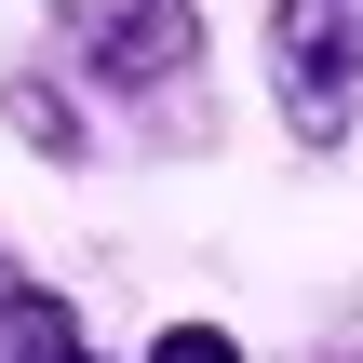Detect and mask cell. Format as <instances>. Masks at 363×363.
<instances>
[{"label": "cell", "instance_id": "1", "mask_svg": "<svg viewBox=\"0 0 363 363\" xmlns=\"http://www.w3.org/2000/svg\"><path fill=\"white\" fill-rule=\"evenodd\" d=\"M40 27H54L67 81L94 108H121L148 148H202L216 135V108H202V67H216L202 0H40Z\"/></svg>", "mask_w": 363, "mask_h": 363}, {"label": "cell", "instance_id": "2", "mask_svg": "<svg viewBox=\"0 0 363 363\" xmlns=\"http://www.w3.org/2000/svg\"><path fill=\"white\" fill-rule=\"evenodd\" d=\"M256 54H269V108H283V135H296L310 162H337L350 121H363V0H269Z\"/></svg>", "mask_w": 363, "mask_h": 363}, {"label": "cell", "instance_id": "3", "mask_svg": "<svg viewBox=\"0 0 363 363\" xmlns=\"http://www.w3.org/2000/svg\"><path fill=\"white\" fill-rule=\"evenodd\" d=\"M0 363H108V350H94V323H81V310H67L13 242H0Z\"/></svg>", "mask_w": 363, "mask_h": 363}, {"label": "cell", "instance_id": "4", "mask_svg": "<svg viewBox=\"0 0 363 363\" xmlns=\"http://www.w3.org/2000/svg\"><path fill=\"white\" fill-rule=\"evenodd\" d=\"M0 135H13L27 162H54V175L94 162V121H81V94H67L54 67H0Z\"/></svg>", "mask_w": 363, "mask_h": 363}, {"label": "cell", "instance_id": "5", "mask_svg": "<svg viewBox=\"0 0 363 363\" xmlns=\"http://www.w3.org/2000/svg\"><path fill=\"white\" fill-rule=\"evenodd\" d=\"M135 363H242V337H229V323H162Z\"/></svg>", "mask_w": 363, "mask_h": 363}, {"label": "cell", "instance_id": "6", "mask_svg": "<svg viewBox=\"0 0 363 363\" xmlns=\"http://www.w3.org/2000/svg\"><path fill=\"white\" fill-rule=\"evenodd\" d=\"M350 363H363V350H350Z\"/></svg>", "mask_w": 363, "mask_h": 363}]
</instances>
